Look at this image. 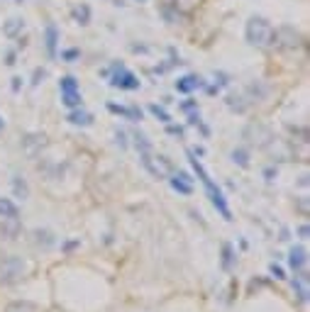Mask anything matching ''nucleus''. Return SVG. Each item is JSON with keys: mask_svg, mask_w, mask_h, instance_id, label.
<instances>
[{"mask_svg": "<svg viewBox=\"0 0 310 312\" xmlns=\"http://www.w3.org/2000/svg\"><path fill=\"white\" fill-rule=\"evenodd\" d=\"M245 37L254 47H266L274 39V27L264 17H251L247 22V27H245Z\"/></svg>", "mask_w": 310, "mask_h": 312, "instance_id": "nucleus-2", "label": "nucleus"}, {"mask_svg": "<svg viewBox=\"0 0 310 312\" xmlns=\"http://www.w3.org/2000/svg\"><path fill=\"white\" fill-rule=\"evenodd\" d=\"M62 59H66V61H76V59H78V52H76V49H68V52H63L62 54Z\"/></svg>", "mask_w": 310, "mask_h": 312, "instance_id": "nucleus-20", "label": "nucleus"}, {"mask_svg": "<svg viewBox=\"0 0 310 312\" xmlns=\"http://www.w3.org/2000/svg\"><path fill=\"white\" fill-rule=\"evenodd\" d=\"M222 256H225V258H222V266L230 268V266H232V258H235V254H232V247H230V244L222 247Z\"/></svg>", "mask_w": 310, "mask_h": 312, "instance_id": "nucleus-18", "label": "nucleus"}, {"mask_svg": "<svg viewBox=\"0 0 310 312\" xmlns=\"http://www.w3.org/2000/svg\"><path fill=\"white\" fill-rule=\"evenodd\" d=\"M71 125H76V127H88V125H93V115L91 113H86V110H81V108H73L71 113H68V117H66Z\"/></svg>", "mask_w": 310, "mask_h": 312, "instance_id": "nucleus-9", "label": "nucleus"}, {"mask_svg": "<svg viewBox=\"0 0 310 312\" xmlns=\"http://www.w3.org/2000/svg\"><path fill=\"white\" fill-rule=\"evenodd\" d=\"M149 113H152L159 122H164V125H169V122H171V115H169L164 108H159V105H149Z\"/></svg>", "mask_w": 310, "mask_h": 312, "instance_id": "nucleus-14", "label": "nucleus"}, {"mask_svg": "<svg viewBox=\"0 0 310 312\" xmlns=\"http://www.w3.org/2000/svg\"><path fill=\"white\" fill-rule=\"evenodd\" d=\"M73 15H76V20H78L81 25H88V17H91V10H88L86 5H81V7H76V10H73Z\"/></svg>", "mask_w": 310, "mask_h": 312, "instance_id": "nucleus-16", "label": "nucleus"}, {"mask_svg": "<svg viewBox=\"0 0 310 312\" xmlns=\"http://www.w3.org/2000/svg\"><path fill=\"white\" fill-rule=\"evenodd\" d=\"M298 234H301V239H308V225H301L298 227Z\"/></svg>", "mask_w": 310, "mask_h": 312, "instance_id": "nucleus-22", "label": "nucleus"}, {"mask_svg": "<svg viewBox=\"0 0 310 312\" xmlns=\"http://www.w3.org/2000/svg\"><path fill=\"white\" fill-rule=\"evenodd\" d=\"M232 161H235V164H240V166H247V164H249L247 151H245V149H235V151H232Z\"/></svg>", "mask_w": 310, "mask_h": 312, "instance_id": "nucleus-17", "label": "nucleus"}, {"mask_svg": "<svg viewBox=\"0 0 310 312\" xmlns=\"http://www.w3.org/2000/svg\"><path fill=\"white\" fill-rule=\"evenodd\" d=\"M22 27H25V22H22V20H10V22L2 27V32H5V37H15Z\"/></svg>", "mask_w": 310, "mask_h": 312, "instance_id": "nucleus-13", "label": "nucleus"}, {"mask_svg": "<svg viewBox=\"0 0 310 312\" xmlns=\"http://www.w3.org/2000/svg\"><path fill=\"white\" fill-rule=\"evenodd\" d=\"M2 125H5V120H2V115H0V129H2Z\"/></svg>", "mask_w": 310, "mask_h": 312, "instance_id": "nucleus-24", "label": "nucleus"}, {"mask_svg": "<svg viewBox=\"0 0 310 312\" xmlns=\"http://www.w3.org/2000/svg\"><path fill=\"white\" fill-rule=\"evenodd\" d=\"M171 188L176 190V193H181V195H190L193 193V178L184 173V171H179L174 178H171Z\"/></svg>", "mask_w": 310, "mask_h": 312, "instance_id": "nucleus-8", "label": "nucleus"}, {"mask_svg": "<svg viewBox=\"0 0 310 312\" xmlns=\"http://www.w3.org/2000/svg\"><path fill=\"white\" fill-rule=\"evenodd\" d=\"M15 190H17V193H22V198H27V186H25V183H20V178H15Z\"/></svg>", "mask_w": 310, "mask_h": 312, "instance_id": "nucleus-21", "label": "nucleus"}, {"mask_svg": "<svg viewBox=\"0 0 310 312\" xmlns=\"http://www.w3.org/2000/svg\"><path fill=\"white\" fill-rule=\"evenodd\" d=\"M22 273H25V261L17 258V256H7V258L0 263V278H2V281L20 278Z\"/></svg>", "mask_w": 310, "mask_h": 312, "instance_id": "nucleus-4", "label": "nucleus"}, {"mask_svg": "<svg viewBox=\"0 0 310 312\" xmlns=\"http://www.w3.org/2000/svg\"><path fill=\"white\" fill-rule=\"evenodd\" d=\"M110 85H115V88H120V90H137V88H139V78H137L129 68H124L123 63H118V66L113 68Z\"/></svg>", "mask_w": 310, "mask_h": 312, "instance_id": "nucleus-3", "label": "nucleus"}, {"mask_svg": "<svg viewBox=\"0 0 310 312\" xmlns=\"http://www.w3.org/2000/svg\"><path fill=\"white\" fill-rule=\"evenodd\" d=\"M269 271H271V273H274V278H279V281H283V278H286V276H283V268H281V266H276V263H271V266H269Z\"/></svg>", "mask_w": 310, "mask_h": 312, "instance_id": "nucleus-19", "label": "nucleus"}, {"mask_svg": "<svg viewBox=\"0 0 310 312\" xmlns=\"http://www.w3.org/2000/svg\"><path fill=\"white\" fill-rule=\"evenodd\" d=\"M62 103L66 108H81L83 105V98H81V90H62Z\"/></svg>", "mask_w": 310, "mask_h": 312, "instance_id": "nucleus-12", "label": "nucleus"}, {"mask_svg": "<svg viewBox=\"0 0 310 312\" xmlns=\"http://www.w3.org/2000/svg\"><path fill=\"white\" fill-rule=\"evenodd\" d=\"M108 110H110V113H115V115H123L124 120H132V122H139V120H142V110H137V108H123V105L110 103V105H108Z\"/></svg>", "mask_w": 310, "mask_h": 312, "instance_id": "nucleus-10", "label": "nucleus"}, {"mask_svg": "<svg viewBox=\"0 0 310 312\" xmlns=\"http://www.w3.org/2000/svg\"><path fill=\"white\" fill-rule=\"evenodd\" d=\"M188 161H190V166H193V171H195V176L200 178V183L205 188V195L210 198V202H213V207L225 217V220H232V212H230V205H227V200H225V193L217 188V183L208 176V171L203 169V164L195 159V154L193 151H188Z\"/></svg>", "mask_w": 310, "mask_h": 312, "instance_id": "nucleus-1", "label": "nucleus"}, {"mask_svg": "<svg viewBox=\"0 0 310 312\" xmlns=\"http://www.w3.org/2000/svg\"><path fill=\"white\" fill-rule=\"evenodd\" d=\"M306 263H308V251H306V247H293V249L288 251V266L293 271H303Z\"/></svg>", "mask_w": 310, "mask_h": 312, "instance_id": "nucleus-6", "label": "nucleus"}, {"mask_svg": "<svg viewBox=\"0 0 310 312\" xmlns=\"http://www.w3.org/2000/svg\"><path fill=\"white\" fill-rule=\"evenodd\" d=\"M59 90H78V81L73 76H63L59 81Z\"/></svg>", "mask_w": 310, "mask_h": 312, "instance_id": "nucleus-15", "label": "nucleus"}, {"mask_svg": "<svg viewBox=\"0 0 310 312\" xmlns=\"http://www.w3.org/2000/svg\"><path fill=\"white\" fill-rule=\"evenodd\" d=\"M203 85V78L200 76H195V73H188V76H184V78H179L176 81V90L179 93H193V90H198Z\"/></svg>", "mask_w": 310, "mask_h": 312, "instance_id": "nucleus-7", "label": "nucleus"}, {"mask_svg": "<svg viewBox=\"0 0 310 312\" xmlns=\"http://www.w3.org/2000/svg\"><path fill=\"white\" fill-rule=\"evenodd\" d=\"M17 215H20L17 205H15L10 198H0V217H5V220H17Z\"/></svg>", "mask_w": 310, "mask_h": 312, "instance_id": "nucleus-11", "label": "nucleus"}, {"mask_svg": "<svg viewBox=\"0 0 310 312\" xmlns=\"http://www.w3.org/2000/svg\"><path fill=\"white\" fill-rule=\"evenodd\" d=\"M44 47H47V54H49V59H57V47H59V29H57V25H54V22H49V25H47V29H44Z\"/></svg>", "mask_w": 310, "mask_h": 312, "instance_id": "nucleus-5", "label": "nucleus"}, {"mask_svg": "<svg viewBox=\"0 0 310 312\" xmlns=\"http://www.w3.org/2000/svg\"><path fill=\"white\" fill-rule=\"evenodd\" d=\"M20 83H22V78H12V90H20Z\"/></svg>", "mask_w": 310, "mask_h": 312, "instance_id": "nucleus-23", "label": "nucleus"}]
</instances>
